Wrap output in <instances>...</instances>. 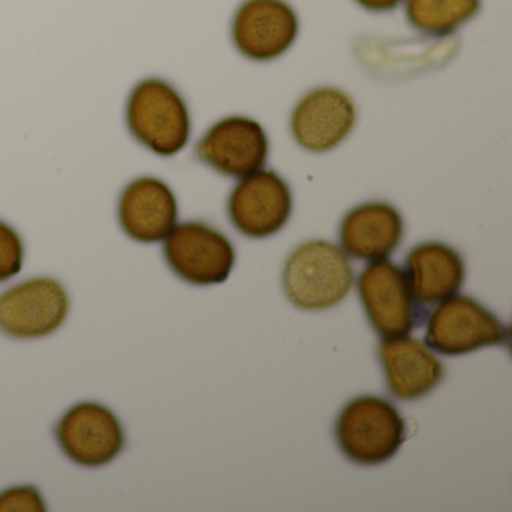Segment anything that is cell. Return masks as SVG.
Returning a JSON list of instances; mask_svg holds the SVG:
<instances>
[{
  "mask_svg": "<svg viewBox=\"0 0 512 512\" xmlns=\"http://www.w3.org/2000/svg\"><path fill=\"white\" fill-rule=\"evenodd\" d=\"M281 283L284 295L299 310L325 311L349 296L355 271L341 247L313 239L287 257Z\"/></svg>",
  "mask_w": 512,
  "mask_h": 512,
  "instance_id": "cell-1",
  "label": "cell"
},
{
  "mask_svg": "<svg viewBox=\"0 0 512 512\" xmlns=\"http://www.w3.org/2000/svg\"><path fill=\"white\" fill-rule=\"evenodd\" d=\"M406 421L394 403L376 395L353 398L335 422L341 454L359 466H380L400 451Z\"/></svg>",
  "mask_w": 512,
  "mask_h": 512,
  "instance_id": "cell-2",
  "label": "cell"
},
{
  "mask_svg": "<svg viewBox=\"0 0 512 512\" xmlns=\"http://www.w3.org/2000/svg\"><path fill=\"white\" fill-rule=\"evenodd\" d=\"M125 119L131 136L160 157H175L190 142V109L175 86L158 77L131 91Z\"/></svg>",
  "mask_w": 512,
  "mask_h": 512,
  "instance_id": "cell-3",
  "label": "cell"
},
{
  "mask_svg": "<svg viewBox=\"0 0 512 512\" xmlns=\"http://www.w3.org/2000/svg\"><path fill=\"white\" fill-rule=\"evenodd\" d=\"M425 346L445 356H461L491 346H506L509 326L493 311L466 295H454L427 314Z\"/></svg>",
  "mask_w": 512,
  "mask_h": 512,
  "instance_id": "cell-4",
  "label": "cell"
},
{
  "mask_svg": "<svg viewBox=\"0 0 512 512\" xmlns=\"http://www.w3.org/2000/svg\"><path fill=\"white\" fill-rule=\"evenodd\" d=\"M358 295L371 328L382 340L409 335L421 328L428 311L410 292L404 269L376 260L358 277Z\"/></svg>",
  "mask_w": 512,
  "mask_h": 512,
  "instance_id": "cell-5",
  "label": "cell"
},
{
  "mask_svg": "<svg viewBox=\"0 0 512 512\" xmlns=\"http://www.w3.org/2000/svg\"><path fill=\"white\" fill-rule=\"evenodd\" d=\"M163 254L169 268L193 286L223 284L236 265L232 241L202 221L176 224L164 239Z\"/></svg>",
  "mask_w": 512,
  "mask_h": 512,
  "instance_id": "cell-6",
  "label": "cell"
},
{
  "mask_svg": "<svg viewBox=\"0 0 512 512\" xmlns=\"http://www.w3.org/2000/svg\"><path fill=\"white\" fill-rule=\"evenodd\" d=\"M70 313V296L58 280L29 278L0 295V332L17 340L49 337Z\"/></svg>",
  "mask_w": 512,
  "mask_h": 512,
  "instance_id": "cell-7",
  "label": "cell"
},
{
  "mask_svg": "<svg viewBox=\"0 0 512 512\" xmlns=\"http://www.w3.org/2000/svg\"><path fill=\"white\" fill-rule=\"evenodd\" d=\"M293 194L274 170H259L236 184L227 202L233 227L251 239L277 235L292 217Z\"/></svg>",
  "mask_w": 512,
  "mask_h": 512,
  "instance_id": "cell-8",
  "label": "cell"
},
{
  "mask_svg": "<svg viewBox=\"0 0 512 512\" xmlns=\"http://www.w3.org/2000/svg\"><path fill=\"white\" fill-rule=\"evenodd\" d=\"M55 436L71 461L92 469L112 463L125 446V431L118 416L95 401L68 409L56 425Z\"/></svg>",
  "mask_w": 512,
  "mask_h": 512,
  "instance_id": "cell-9",
  "label": "cell"
},
{
  "mask_svg": "<svg viewBox=\"0 0 512 512\" xmlns=\"http://www.w3.org/2000/svg\"><path fill=\"white\" fill-rule=\"evenodd\" d=\"M269 137L260 122L247 116H229L212 125L197 143V157L227 178H245L265 167Z\"/></svg>",
  "mask_w": 512,
  "mask_h": 512,
  "instance_id": "cell-10",
  "label": "cell"
},
{
  "mask_svg": "<svg viewBox=\"0 0 512 512\" xmlns=\"http://www.w3.org/2000/svg\"><path fill=\"white\" fill-rule=\"evenodd\" d=\"M358 110L349 94L332 86L307 92L293 109L290 131L305 151L325 154L352 134Z\"/></svg>",
  "mask_w": 512,
  "mask_h": 512,
  "instance_id": "cell-11",
  "label": "cell"
},
{
  "mask_svg": "<svg viewBox=\"0 0 512 512\" xmlns=\"http://www.w3.org/2000/svg\"><path fill=\"white\" fill-rule=\"evenodd\" d=\"M298 34V14L284 0H245L233 17V44L250 61H275Z\"/></svg>",
  "mask_w": 512,
  "mask_h": 512,
  "instance_id": "cell-12",
  "label": "cell"
},
{
  "mask_svg": "<svg viewBox=\"0 0 512 512\" xmlns=\"http://www.w3.org/2000/svg\"><path fill=\"white\" fill-rule=\"evenodd\" d=\"M179 206L172 188L158 178L143 176L122 191L118 218L125 235L140 244L164 241L178 224Z\"/></svg>",
  "mask_w": 512,
  "mask_h": 512,
  "instance_id": "cell-13",
  "label": "cell"
},
{
  "mask_svg": "<svg viewBox=\"0 0 512 512\" xmlns=\"http://www.w3.org/2000/svg\"><path fill=\"white\" fill-rule=\"evenodd\" d=\"M380 364L386 388L397 400L415 401L427 397L442 383V361L418 338H386L379 344Z\"/></svg>",
  "mask_w": 512,
  "mask_h": 512,
  "instance_id": "cell-14",
  "label": "cell"
},
{
  "mask_svg": "<svg viewBox=\"0 0 512 512\" xmlns=\"http://www.w3.org/2000/svg\"><path fill=\"white\" fill-rule=\"evenodd\" d=\"M404 238V220L385 202H368L350 209L340 224L341 250L356 260L388 259Z\"/></svg>",
  "mask_w": 512,
  "mask_h": 512,
  "instance_id": "cell-15",
  "label": "cell"
},
{
  "mask_svg": "<svg viewBox=\"0 0 512 512\" xmlns=\"http://www.w3.org/2000/svg\"><path fill=\"white\" fill-rule=\"evenodd\" d=\"M404 274L413 298L430 307L460 292L466 280V262L451 245L422 242L407 254Z\"/></svg>",
  "mask_w": 512,
  "mask_h": 512,
  "instance_id": "cell-16",
  "label": "cell"
},
{
  "mask_svg": "<svg viewBox=\"0 0 512 512\" xmlns=\"http://www.w3.org/2000/svg\"><path fill=\"white\" fill-rule=\"evenodd\" d=\"M481 0H406L410 25L422 34L445 37L472 20Z\"/></svg>",
  "mask_w": 512,
  "mask_h": 512,
  "instance_id": "cell-17",
  "label": "cell"
},
{
  "mask_svg": "<svg viewBox=\"0 0 512 512\" xmlns=\"http://www.w3.org/2000/svg\"><path fill=\"white\" fill-rule=\"evenodd\" d=\"M25 263V244L10 224L0 220V283L22 272Z\"/></svg>",
  "mask_w": 512,
  "mask_h": 512,
  "instance_id": "cell-18",
  "label": "cell"
},
{
  "mask_svg": "<svg viewBox=\"0 0 512 512\" xmlns=\"http://www.w3.org/2000/svg\"><path fill=\"white\" fill-rule=\"evenodd\" d=\"M46 502L38 488L31 485L8 488L0 493V512H43Z\"/></svg>",
  "mask_w": 512,
  "mask_h": 512,
  "instance_id": "cell-19",
  "label": "cell"
},
{
  "mask_svg": "<svg viewBox=\"0 0 512 512\" xmlns=\"http://www.w3.org/2000/svg\"><path fill=\"white\" fill-rule=\"evenodd\" d=\"M356 2L371 13H388L395 10L403 0H356Z\"/></svg>",
  "mask_w": 512,
  "mask_h": 512,
  "instance_id": "cell-20",
  "label": "cell"
}]
</instances>
